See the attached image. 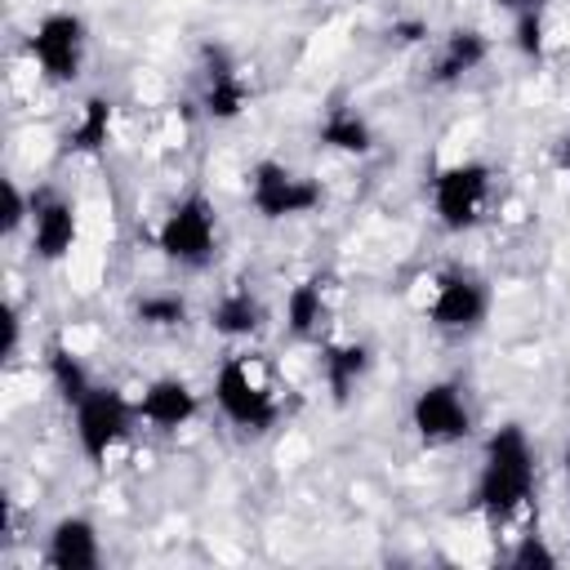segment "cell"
<instances>
[{"instance_id": "obj_5", "label": "cell", "mask_w": 570, "mask_h": 570, "mask_svg": "<svg viewBox=\"0 0 570 570\" xmlns=\"http://www.w3.org/2000/svg\"><path fill=\"white\" fill-rule=\"evenodd\" d=\"M490 191H494V169L485 160L472 156L450 160L432 174V214L450 236H463L485 218Z\"/></svg>"}, {"instance_id": "obj_14", "label": "cell", "mask_w": 570, "mask_h": 570, "mask_svg": "<svg viewBox=\"0 0 570 570\" xmlns=\"http://www.w3.org/2000/svg\"><path fill=\"white\" fill-rule=\"evenodd\" d=\"M485 58H490L485 31H476V27H454V31H445V36L436 40V53H432V62H428V85L450 89V85L468 80L472 71H481Z\"/></svg>"}, {"instance_id": "obj_20", "label": "cell", "mask_w": 570, "mask_h": 570, "mask_svg": "<svg viewBox=\"0 0 570 570\" xmlns=\"http://www.w3.org/2000/svg\"><path fill=\"white\" fill-rule=\"evenodd\" d=\"M45 374H49V387L58 392V401H62L67 410H76V405L89 396V387H94L89 365H85L67 343H58V338L45 347Z\"/></svg>"}, {"instance_id": "obj_6", "label": "cell", "mask_w": 570, "mask_h": 570, "mask_svg": "<svg viewBox=\"0 0 570 570\" xmlns=\"http://www.w3.org/2000/svg\"><path fill=\"white\" fill-rule=\"evenodd\" d=\"M245 200L263 223H285V218H307L325 205V187L285 160H258L245 174Z\"/></svg>"}, {"instance_id": "obj_23", "label": "cell", "mask_w": 570, "mask_h": 570, "mask_svg": "<svg viewBox=\"0 0 570 570\" xmlns=\"http://www.w3.org/2000/svg\"><path fill=\"white\" fill-rule=\"evenodd\" d=\"M508 566L512 570H557V552L543 534H517V543L508 548Z\"/></svg>"}, {"instance_id": "obj_21", "label": "cell", "mask_w": 570, "mask_h": 570, "mask_svg": "<svg viewBox=\"0 0 570 570\" xmlns=\"http://www.w3.org/2000/svg\"><path fill=\"white\" fill-rule=\"evenodd\" d=\"M134 321L142 330H178L187 325V298L178 289H151L134 303Z\"/></svg>"}, {"instance_id": "obj_16", "label": "cell", "mask_w": 570, "mask_h": 570, "mask_svg": "<svg viewBox=\"0 0 570 570\" xmlns=\"http://www.w3.org/2000/svg\"><path fill=\"white\" fill-rule=\"evenodd\" d=\"M370 347L365 343H356V338H325L321 343V383H325V392H330V401L334 405H347L352 401V392L361 387V379L370 374Z\"/></svg>"}, {"instance_id": "obj_17", "label": "cell", "mask_w": 570, "mask_h": 570, "mask_svg": "<svg viewBox=\"0 0 570 570\" xmlns=\"http://www.w3.org/2000/svg\"><path fill=\"white\" fill-rule=\"evenodd\" d=\"M267 325V307L249 285H232L209 303V330L218 338H254Z\"/></svg>"}, {"instance_id": "obj_25", "label": "cell", "mask_w": 570, "mask_h": 570, "mask_svg": "<svg viewBox=\"0 0 570 570\" xmlns=\"http://www.w3.org/2000/svg\"><path fill=\"white\" fill-rule=\"evenodd\" d=\"M18 338H22V316H18V307H13V303H4V347H0V356H4V361H13V356H18Z\"/></svg>"}, {"instance_id": "obj_2", "label": "cell", "mask_w": 570, "mask_h": 570, "mask_svg": "<svg viewBox=\"0 0 570 570\" xmlns=\"http://www.w3.org/2000/svg\"><path fill=\"white\" fill-rule=\"evenodd\" d=\"M156 249H160L165 263H174L183 272L209 267L214 254H218V209H214V200L200 196V191L178 196L165 209L160 227H156Z\"/></svg>"}, {"instance_id": "obj_29", "label": "cell", "mask_w": 570, "mask_h": 570, "mask_svg": "<svg viewBox=\"0 0 570 570\" xmlns=\"http://www.w3.org/2000/svg\"><path fill=\"white\" fill-rule=\"evenodd\" d=\"M561 463H566V476H570V445H566V459Z\"/></svg>"}, {"instance_id": "obj_11", "label": "cell", "mask_w": 570, "mask_h": 570, "mask_svg": "<svg viewBox=\"0 0 570 570\" xmlns=\"http://www.w3.org/2000/svg\"><path fill=\"white\" fill-rule=\"evenodd\" d=\"M249 102V85L223 45L200 49V111L214 125H232Z\"/></svg>"}, {"instance_id": "obj_3", "label": "cell", "mask_w": 570, "mask_h": 570, "mask_svg": "<svg viewBox=\"0 0 570 570\" xmlns=\"http://www.w3.org/2000/svg\"><path fill=\"white\" fill-rule=\"evenodd\" d=\"M134 423H142V419H138V401H129V396H125L120 387H111V383H94L89 396L71 410L76 450H80L94 468H102V463L129 441Z\"/></svg>"}, {"instance_id": "obj_24", "label": "cell", "mask_w": 570, "mask_h": 570, "mask_svg": "<svg viewBox=\"0 0 570 570\" xmlns=\"http://www.w3.org/2000/svg\"><path fill=\"white\" fill-rule=\"evenodd\" d=\"M0 196H4V209H0V227H4V236H18L27 223H31V196L13 183V178H4L0 183Z\"/></svg>"}, {"instance_id": "obj_18", "label": "cell", "mask_w": 570, "mask_h": 570, "mask_svg": "<svg viewBox=\"0 0 570 570\" xmlns=\"http://www.w3.org/2000/svg\"><path fill=\"white\" fill-rule=\"evenodd\" d=\"M111 120H116V102L107 94H89L76 111V120L67 125L62 142L71 156H98L111 142Z\"/></svg>"}, {"instance_id": "obj_7", "label": "cell", "mask_w": 570, "mask_h": 570, "mask_svg": "<svg viewBox=\"0 0 570 570\" xmlns=\"http://www.w3.org/2000/svg\"><path fill=\"white\" fill-rule=\"evenodd\" d=\"M85 49H89V27L76 9H49L31 36H27V53L36 62V71L49 80V85H71L80 80V67H85Z\"/></svg>"}, {"instance_id": "obj_28", "label": "cell", "mask_w": 570, "mask_h": 570, "mask_svg": "<svg viewBox=\"0 0 570 570\" xmlns=\"http://www.w3.org/2000/svg\"><path fill=\"white\" fill-rule=\"evenodd\" d=\"M499 9H508V13H517V9H543L548 0H494Z\"/></svg>"}, {"instance_id": "obj_22", "label": "cell", "mask_w": 570, "mask_h": 570, "mask_svg": "<svg viewBox=\"0 0 570 570\" xmlns=\"http://www.w3.org/2000/svg\"><path fill=\"white\" fill-rule=\"evenodd\" d=\"M512 49L525 62H543L548 36H543V9H517L512 13Z\"/></svg>"}, {"instance_id": "obj_10", "label": "cell", "mask_w": 570, "mask_h": 570, "mask_svg": "<svg viewBox=\"0 0 570 570\" xmlns=\"http://www.w3.org/2000/svg\"><path fill=\"white\" fill-rule=\"evenodd\" d=\"M31 254L40 263H62L80 240V209L62 191H31Z\"/></svg>"}, {"instance_id": "obj_9", "label": "cell", "mask_w": 570, "mask_h": 570, "mask_svg": "<svg viewBox=\"0 0 570 570\" xmlns=\"http://www.w3.org/2000/svg\"><path fill=\"white\" fill-rule=\"evenodd\" d=\"M410 428L428 450L441 445H459L463 436H472V405L468 392L454 379H432L414 392L410 401Z\"/></svg>"}, {"instance_id": "obj_12", "label": "cell", "mask_w": 570, "mask_h": 570, "mask_svg": "<svg viewBox=\"0 0 570 570\" xmlns=\"http://www.w3.org/2000/svg\"><path fill=\"white\" fill-rule=\"evenodd\" d=\"M45 566H53V570H98L102 566L98 525L80 512L58 517L45 534Z\"/></svg>"}, {"instance_id": "obj_1", "label": "cell", "mask_w": 570, "mask_h": 570, "mask_svg": "<svg viewBox=\"0 0 570 570\" xmlns=\"http://www.w3.org/2000/svg\"><path fill=\"white\" fill-rule=\"evenodd\" d=\"M534 481H539V463H534V445H530L525 428L503 423L481 445V463H476V481H472V508L490 525H508L534 499Z\"/></svg>"}, {"instance_id": "obj_4", "label": "cell", "mask_w": 570, "mask_h": 570, "mask_svg": "<svg viewBox=\"0 0 570 570\" xmlns=\"http://www.w3.org/2000/svg\"><path fill=\"white\" fill-rule=\"evenodd\" d=\"M214 405L245 436H267L276 428V419H281V401L258 379L249 356H227L218 365V374H214Z\"/></svg>"}, {"instance_id": "obj_26", "label": "cell", "mask_w": 570, "mask_h": 570, "mask_svg": "<svg viewBox=\"0 0 570 570\" xmlns=\"http://www.w3.org/2000/svg\"><path fill=\"white\" fill-rule=\"evenodd\" d=\"M552 165L570 178V129H566V134H557V142H552Z\"/></svg>"}, {"instance_id": "obj_8", "label": "cell", "mask_w": 570, "mask_h": 570, "mask_svg": "<svg viewBox=\"0 0 570 570\" xmlns=\"http://www.w3.org/2000/svg\"><path fill=\"white\" fill-rule=\"evenodd\" d=\"M490 281L472 267H445L432 281V298H428V325L441 334H476L490 316Z\"/></svg>"}, {"instance_id": "obj_13", "label": "cell", "mask_w": 570, "mask_h": 570, "mask_svg": "<svg viewBox=\"0 0 570 570\" xmlns=\"http://www.w3.org/2000/svg\"><path fill=\"white\" fill-rule=\"evenodd\" d=\"M196 414H200V396H196V387H191L187 379H178V374L151 379V383L142 387V396H138V419H142L147 428H156V432H178V428H187Z\"/></svg>"}, {"instance_id": "obj_27", "label": "cell", "mask_w": 570, "mask_h": 570, "mask_svg": "<svg viewBox=\"0 0 570 570\" xmlns=\"http://www.w3.org/2000/svg\"><path fill=\"white\" fill-rule=\"evenodd\" d=\"M392 36H396L401 45H419V40L428 36V27H423V22H396V27H392Z\"/></svg>"}, {"instance_id": "obj_15", "label": "cell", "mask_w": 570, "mask_h": 570, "mask_svg": "<svg viewBox=\"0 0 570 570\" xmlns=\"http://www.w3.org/2000/svg\"><path fill=\"white\" fill-rule=\"evenodd\" d=\"M325 325H330V276L312 272V276L294 281L285 294V330L298 343H321Z\"/></svg>"}, {"instance_id": "obj_19", "label": "cell", "mask_w": 570, "mask_h": 570, "mask_svg": "<svg viewBox=\"0 0 570 570\" xmlns=\"http://www.w3.org/2000/svg\"><path fill=\"white\" fill-rule=\"evenodd\" d=\"M316 138H321V147H330V151H338V156H370V151H374V129H370V120H365L356 107H347V102H334V107L321 116Z\"/></svg>"}]
</instances>
